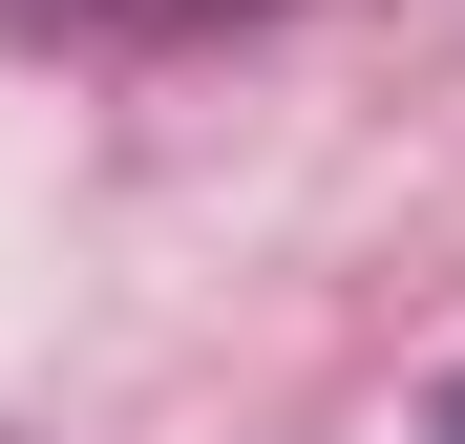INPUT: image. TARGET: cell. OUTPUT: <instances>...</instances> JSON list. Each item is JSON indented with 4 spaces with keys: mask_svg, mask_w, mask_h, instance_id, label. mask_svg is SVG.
I'll use <instances>...</instances> for the list:
<instances>
[{
    "mask_svg": "<svg viewBox=\"0 0 465 444\" xmlns=\"http://www.w3.org/2000/svg\"><path fill=\"white\" fill-rule=\"evenodd\" d=\"M444 444H465V381H444Z\"/></svg>",
    "mask_w": 465,
    "mask_h": 444,
    "instance_id": "obj_1",
    "label": "cell"
}]
</instances>
